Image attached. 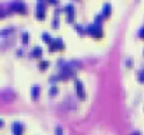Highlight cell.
Wrapping results in <instances>:
<instances>
[{"instance_id":"obj_1","label":"cell","mask_w":144,"mask_h":135,"mask_svg":"<svg viewBox=\"0 0 144 135\" xmlns=\"http://www.w3.org/2000/svg\"><path fill=\"white\" fill-rule=\"evenodd\" d=\"M11 131H13L14 135H21V132H23V125H21L20 122H13Z\"/></svg>"},{"instance_id":"obj_2","label":"cell","mask_w":144,"mask_h":135,"mask_svg":"<svg viewBox=\"0 0 144 135\" xmlns=\"http://www.w3.org/2000/svg\"><path fill=\"white\" fill-rule=\"evenodd\" d=\"M76 85H77V93H79V94L81 96V94H83V86L80 85V82H79V80L76 82Z\"/></svg>"},{"instance_id":"obj_3","label":"cell","mask_w":144,"mask_h":135,"mask_svg":"<svg viewBox=\"0 0 144 135\" xmlns=\"http://www.w3.org/2000/svg\"><path fill=\"white\" fill-rule=\"evenodd\" d=\"M139 80L140 82H144V69L139 72Z\"/></svg>"},{"instance_id":"obj_4","label":"cell","mask_w":144,"mask_h":135,"mask_svg":"<svg viewBox=\"0 0 144 135\" xmlns=\"http://www.w3.org/2000/svg\"><path fill=\"white\" fill-rule=\"evenodd\" d=\"M55 132H56V135H63V131H62V128H60V127H56Z\"/></svg>"},{"instance_id":"obj_5","label":"cell","mask_w":144,"mask_h":135,"mask_svg":"<svg viewBox=\"0 0 144 135\" xmlns=\"http://www.w3.org/2000/svg\"><path fill=\"white\" fill-rule=\"evenodd\" d=\"M35 93L38 94V87H35L34 86V87H32V97H35Z\"/></svg>"},{"instance_id":"obj_6","label":"cell","mask_w":144,"mask_h":135,"mask_svg":"<svg viewBox=\"0 0 144 135\" xmlns=\"http://www.w3.org/2000/svg\"><path fill=\"white\" fill-rule=\"evenodd\" d=\"M140 37L144 38V25L141 27V28H140Z\"/></svg>"},{"instance_id":"obj_7","label":"cell","mask_w":144,"mask_h":135,"mask_svg":"<svg viewBox=\"0 0 144 135\" xmlns=\"http://www.w3.org/2000/svg\"><path fill=\"white\" fill-rule=\"evenodd\" d=\"M48 65V62L46 61H43V62H41V68H43V66H46Z\"/></svg>"},{"instance_id":"obj_8","label":"cell","mask_w":144,"mask_h":135,"mask_svg":"<svg viewBox=\"0 0 144 135\" xmlns=\"http://www.w3.org/2000/svg\"><path fill=\"white\" fill-rule=\"evenodd\" d=\"M55 93H56V87H52L50 89V94H55Z\"/></svg>"},{"instance_id":"obj_9","label":"cell","mask_w":144,"mask_h":135,"mask_svg":"<svg viewBox=\"0 0 144 135\" xmlns=\"http://www.w3.org/2000/svg\"><path fill=\"white\" fill-rule=\"evenodd\" d=\"M131 135H140L139 131H134V132H131Z\"/></svg>"},{"instance_id":"obj_10","label":"cell","mask_w":144,"mask_h":135,"mask_svg":"<svg viewBox=\"0 0 144 135\" xmlns=\"http://www.w3.org/2000/svg\"><path fill=\"white\" fill-rule=\"evenodd\" d=\"M3 124H4V122H3V120H0V127H2Z\"/></svg>"}]
</instances>
